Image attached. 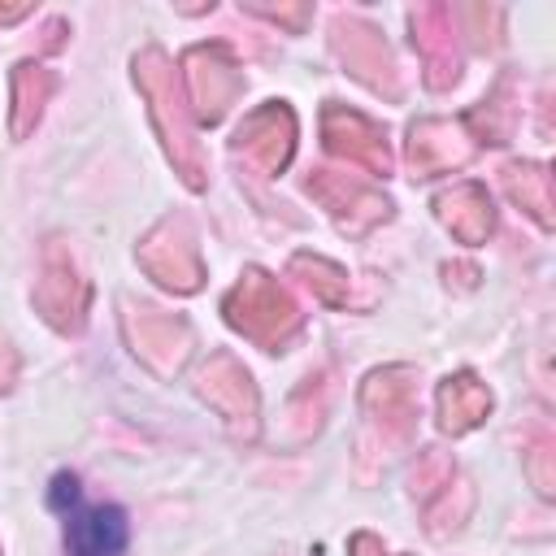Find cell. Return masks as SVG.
I'll list each match as a JSON object with an SVG mask.
<instances>
[{
  "mask_svg": "<svg viewBox=\"0 0 556 556\" xmlns=\"http://www.w3.org/2000/svg\"><path fill=\"white\" fill-rule=\"evenodd\" d=\"M126 513L117 504H96L78 508L65 530L70 556H122L126 552Z\"/></svg>",
  "mask_w": 556,
  "mask_h": 556,
  "instance_id": "6da1fadb",
  "label": "cell"
},
{
  "mask_svg": "<svg viewBox=\"0 0 556 556\" xmlns=\"http://www.w3.org/2000/svg\"><path fill=\"white\" fill-rule=\"evenodd\" d=\"M48 504H52L56 513H70V508L78 504V478H74V473H56V478H52V491H48Z\"/></svg>",
  "mask_w": 556,
  "mask_h": 556,
  "instance_id": "7a4b0ae2",
  "label": "cell"
}]
</instances>
